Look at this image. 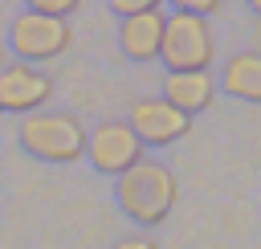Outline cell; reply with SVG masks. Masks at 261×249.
<instances>
[{
  "instance_id": "cell-8",
  "label": "cell",
  "mask_w": 261,
  "mask_h": 249,
  "mask_svg": "<svg viewBox=\"0 0 261 249\" xmlns=\"http://www.w3.org/2000/svg\"><path fill=\"white\" fill-rule=\"evenodd\" d=\"M163 20H167L163 8L122 16V24H118L122 53H126L130 61H155V57H159V41H163Z\"/></svg>"
},
{
  "instance_id": "cell-7",
  "label": "cell",
  "mask_w": 261,
  "mask_h": 249,
  "mask_svg": "<svg viewBox=\"0 0 261 249\" xmlns=\"http://www.w3.org/2000/svg\"><path fill=\"white\" fill-rule=\"evenodd\" d=\"M126 127L135 131V139H139V143L167 147V143H175V139H184V135H188L192 118H188L184 110H175L171 102H163V98H139V102L130 106Z\"/></svg>"
},
{
  "instance_id": "cell-2",
  "label": "cell",
  "mask_w": 261,
  "mask_h": 249,
  "mask_svg": "<svg viewBox=\"0 0 261 249\" xmlns=\"http://www.w3.org/2000/svg\"><path fill=\"white\" fill-rule=\"evenodd\" d=\"M20 147L45 163H73L86 155V127L61 110L20 114Z\"/></svg>"
},
{
  "instance_id": "cell-4",
  "label": "cell",
  "mask_w": 261,
  "mask_h": 249,
  "mask_svg": "<svg viewBox=\"0 0 261 249\" xmlns=\"http://www.w3.org/2000/svg\"><path fill=\"white\" fill-rule=\"evenodd\" d=\"M8 45H12L16 61L41 65V61L61 57V53L73 45V29H69V20H61V16L20 12V16L12 20V29H8Z\"/></svg>"
},
{
  "instance_id": "cell-16",
  "label": "cell",
  "mask_w": 261,
  "mask_h": 249,
  "mask_svg": "<svg viewBox=\"0 0 261 249\" xmlns=\"http://www.w3.org/2000/svg\"><path fill=\"white\" fill-rule=\"evenodd\" d=\"M249 4H253V8H261V0H249Z\"/></svg>"
},
{
  "instance_id": "cell-5",
  "label": "cell",
  "mask_w": 261,
  "mask_h": 249,
  "mask_svg": "<svg viewBox=\"0 0 261 249\" xmlns=\"http://www.w3.org/2000/svg\"><path fill=\"white\" fill-rule=\"evenodd\" d=\"M53 98V78L29 61H4L0 65V110L33 114Z\"/></svg>"
},
{
  "instance_id": "cell-1",
  "label": "cell",
  "mask_w": 261,
  "mask_h": 249,
  "mask_svg": "<svg viewBox=\"0 0 261 249\" xmlns=\"http://www.w3.org/2000/svg\"><path fill=\"white\" fill-rule=\"evenodd\" d=\"M118 208L135 220V225H163L179 200V184H175V171L155 163V159H139L130 163L122 176H118Z\"/></svg>"
},
{
  "instance_id": "cell-15",
  "label": "cell",
  "mask_w": 261,
  "mask_h": 249,
  "mask_svg": "<svg viewBox=\"0 0 261 249\" xmlns=\"http://www.w3.org/2000/svg\"><path fill=\"white\" fill-rule=\"evenodd\" d=\"M0 65H4V41H0Z\"/></svg>"
},
{
  "instance_id": "cell-6",
  "label": "cell",
  "mask_w": 261,
  "mask_h": 249,
  "mask_svg": "<svg viewBox=\"0 0 261 249\" xmlns=\"http://www.w3.org/2000/svg\"><path fill=\"white\" fill-rule=\"evenodd\" d=\"M86 159L106 176H122L130 163L143 159V143L126 122H102L98 131L86 135Z\"/></svg>"
},
{
  "instance_id": "cell-3",
  "label": "cell",
  "mask_w": 261,
  "mask_h": 249,
  "mask_svg": "<svg viewBox=\"0 0 261 249\" xmlns=\"http://www.w3.org/2000/svg\"><path fill=\"white\" fill-rule=\"evenodd\" d=\"M159 57H163L167 73H208L212 57H216L212 24L204 16H192V12H171L163 20Z\"/></svg>"
},
{
  "instance_id": "cell-14",
  "label": "cell",
  "mask_w": 261,
  "mask_h": 249,
  "mask_svg": "<svg viewBox=\"0 0 261 249\" xmlns=\"http://www.w3.org/2000/svg\"><path fill=\"white\" fill-rule=\"evenodd\" d=\"M114 249H159L155 241H147V237H126V241H118Z\"/></svg>"
},
{
  "instance_id": "cell-10",
  "label": "cell",
  "mask_w": 261,
  "mask_h": 249,
  "mask_svg": "<svg viewBox=\"0 0 261 249\" xmlns=\"http://www.w3.org/2000/svg\"><path fill=\"white\" fill-rule=\"evenodd\" d=\"M220 86H224L232 98H241V102H261V57H257V53H237V57H228Z\"/></svg>"
},
{
  "instance_id": "cell-11",
  "label": "cell",
  "mask_w": 261,
  "mask_h": 249,
  "mask_svg": "<svg viewBox=\"0 0 261 249\" xmlns=\"http://www.w3.org/2000/svg\"><path fill=\"white\" fill-rule=\"evenodd\" d=\"M24 4H29V12H45V16H61V20H69V12L82 8V0H24Z\"/></svg>"
},
{
  "instance_id": "cell-9",
  "label": "cell",
  "mask_w": 261,
  "mask_h": 249,
  "mask_svg": "<svg viewBox=\"0 0 261 249\" xmlns=\"http://www.w3.org/2000/svg\"><path fill=\"white\" fill-rule=\"evenodd\" d=\"M212 98H216V78L212 73H167L163 78V102H171L188 118L208 110Z\"/></svg>"
},
{
  "instance_id": "cell-12",
  "label": "cell",
  "mask_w": 261,
  "mask_h": 249,
  "mask_svg": "<svg viewBox=\"0 0 261 249\" xmlns=\"http://www.w3.org/2000/svg\"><path fill=\"white\" fill-rule=\"evenodd\" d=\"M167 4H171L175 12H192V16H204V20L224 8V0H167Z\"/></svg>"
},
{
  "instance_id": "cell-13",
  "label": "cell",
  "mask_w": 261,
  "mask_h": 249,
  "mask_svg": "<svg viewBox=\"0 0 261 249\" xmlns=\"http://www.w3.org/2000/svg\"><path fill=\"white\" fill-rule=\"evenodd\" d=\"M110 8L118 16H135V12H151V8H163V0H110Z\"/></svg>"
}]
</instances>
